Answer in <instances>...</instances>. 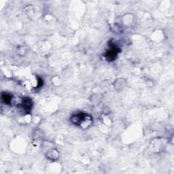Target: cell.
<instances>
[{
    "instance_id": "cell-3",
    "label": "cell",
    "mask_w": 174,
    "mask_h": 174,
    "mask_svg": "<svg viewBox=\"0 0 174 174\" xmlns=\"http://www.w3.org/2000/svg\"><path fill=\"white\" fill-rule=\"evenodd\" d=\"M46 155L48 158L52 161L57 160L59 157V151L56 150V149H51V150H50L49 151L47 152V153H46Z\"/></svg>"
},
{
    "instance_id": "cell-5",
    "label": "cell",
    "mask_w": 174,
    "mask_h": 174,
    "mask_svg": "<svg viewBox=\"0 0 174 174\" xmlns=\"http://www.w3.org/2000/svg\"><path fill=\"white\" fill-rule=\"evenodd\" d=\"M2 100L4 101V103L6 104H9L13 102L14 98L12 97L10 94H8V93H5V94L2 95Z\"/></svg>"
},
{
    "instance_id": "cell-4",
    "label": "cell",
    "mask_w": 174,
    "mask_h": 174,
    "mask_svg": "<svg viewBox=\"0 0 174 174\" xmlns=\"http://www.w3.org/2000/svg\"><path fill=\"white\" fill-rule=\"evenodd\" d=\"M125 80L123 78L118 79L114 83V88L116 89L117 91H121V90L124 89L125 86Z\"/></svg>"
},
{
    "instance_id": "cell-1",
    "label": "cell",
    "mask_w": 174,
    "mask_h": 174,
    "mask_svg": "<svg viewBox=\"0 0 174 174\" xmlns=\"http://www.w3.org/2000/svg\"><path fill=\"white\" fill-rule=\"evenodd\" d=\"M119 52V48L114 44L111 46L110 50L107 51L106 54H105V57H106L108 61H114L116 58V56L118 55Z\"/></svg>"
},
{
    "instance_id": "cell-2",
    "label": "cell",
    "mask_w": 174,
    "mask_h": 174,
    "mask_svg": "<svg viewBox=\"0 0 174 174\" xmlns=\"http://www.w3.org/2000/svg\"><path fill=\"white\" fill-rule=\"evenodd\" d=\"M21 106L23 108L24 110H25L27 111L31 110L33 106L32 99H30L29 97H26L23 99Z\"/></svg>"
}]
</instances>
